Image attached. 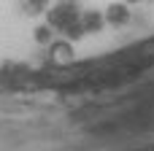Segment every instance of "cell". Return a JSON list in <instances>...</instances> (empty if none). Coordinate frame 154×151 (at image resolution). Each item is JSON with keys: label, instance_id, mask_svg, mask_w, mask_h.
Masks as SVG:
<instances>
[{"label": "cell", "instance_id": "obj_2", "mask_svg": "<svg viewBox=\"0 0 154 151\" xmlns=\"http://www.w3.org/2000/svg\"><path fill=\"white\" fill-rule=\"evenodd\" d=\"M81 27H84V32H100V27H103L100 11H81Z\"/></svg>", "mask_w": 154, "mask_h": 151}, {"label": "cell", "instance_id": "obj_1", "mask_svg": "<svg viewBox=\"0 0 154 151\" xmlns=\"http://www.w3.org/2000/svg\"><path fill=\"white\" fill-rule=\"evenodd\" d=\"M106 22H108V24H114V27L127 24V22H130V11H127V5H125V3L108 5V11H106Z\"/></svg>", "mask_w": 154, "mask_h": 151}, {"label": "cell", "instance_id": "obj_3", "mask_svg": "<svg viewBox=\"0 0 154 151\" xmlns=\"http://www.w3.org/2000/svg\"><path fill=\"white\" fill-rule=\"evenodd\" d=\"M125 3H138V0H125Z\"/></svg>", "mask_w": 154, "mask_h": 151}]
</instances>
